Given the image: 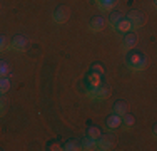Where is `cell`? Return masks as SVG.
Instances as JSON below:
<instances>
[{
    "label": "cell",
    "mask_w": 157,
    "mask_h": 151,
    "mask_svg": "<svg viewBox=\"0 0 157 151\" xmlns=\"http://www.w3.org/2000/svg\"><path fill=\"white\" fill-rule=\"evenodd\" d=\"M127 66L134 71H144L147 67V59L140 54V52H136V54H130L127 57Z\"/></svg>",
    "instance_id": "obj_1"
},
{
    "label": "cell",
    "mask_w": 157,
    "mask_h": 151,
    "mask_svg": "<svg viewBox=\"0 0 157 151\" xmlns=\"http://www.w3.org/2000/svg\"><path fill=\"white\" fill-rule=\"evenodd\" d=\"M109 96H110V86H107V84H102V82H100L97 88H89V97L102 101V99H107Z\"/></svg>",
    "instance_id": "obj_2"
},
{
    "label": "cell",
    "mask_w": 157,
    "mask_h": 151,
    "mask_svg": "<svg viewBox=\"0 0 157 151\" xmlns=\"http://www.w3.org/2000/svg\"><path fill=\"white\" fill-rule=\"evenodd\" d=\"M127 20L130 22V25H132V29H140L142 25H144V14L140 12V10H130L129 14H127Z\"/></svg>",
    "instance_id": "obj_3"
},
{
    "label": "cell",
    "mask_w": 157,
    "mask_h": 151,
    "mask_svg": "<svg viewBox=\"0 0 157 151\" xmlns=\"http://www.w3.org/2000/svg\"><path fill=\"white\" fill-rule=\"evenodd\" d=\"M70 17V9L67 5H60L55 9L54 12V20L57 22V24H63V22H67Z\"/></svg>",
    "instance_id": "obj_4"
},
{
    "label": "cell",
    "mask_w": 157,
    "mask_h": 151,
    "mask_svg": "<svg viewBox=\"0 0 157 151\" xmlns=\"http://www.w3.org/2000/svg\"><path fill=\"white\" fill-rule=\"evenodd\" d=\"M27 45H29V40H27V37H24V35H15L12 39V42H10V47L13 49V51H25L27 49Z\"/></svg>",
    "instance_id": "obj_5"
},
{
    "label": "cell",
    "mask_w": 157,
    "mask_h": 151,
    "mask_svg": "<svg viewBox=\"0 0 157 151\" xmlns=\"http://www.w3.org/2000/svg\"><path fill=\"white\" fill-rule=\"evenodd\" d=\"M104 27H105V20H104L100 15H95V17L90 18V22H89V29L92 30V32H100Z\"/></svg>",
    "instance_id": "obj_6"
},
{
    "label": "cell",
    "mask_w": 157,
    "mask_h": 151,
    "mask_svg": "<svg viewBox=\"0 0 157 151\" xmlns=\"http://www.w3.org/2000/svg\"><path fill=\"white\" fill-rule=\"evenodd\" d=\"M136 44H137V35L132 32H127L124 40H122V47H124L125 51H130V49L136 47Z\"/></svg>",
    "instance_id": "obj_7"
},
{
    "label": "cell",
    "mask_w": 157,
    "mask_h": 151,
    "mask_svg": "<svg viewBox=\"0 0 157 151\" xmlns=\"http://www.w3.org/2000/svg\"><path fill=\"white\" fill-rule=\"evenodd\" d=\"M105 126L109 128V129H117V128L122 126V116L119 114H112L109 118L105 119Z\"/></svg>",
    "instance_id": "obj_8"
},
{
    "label": "cell",
    "mask_w": 157,
    "mask_h": 151,
    "mask_svg": "<svg viewBox=\"0 0 157 151\" xmlns=\"http://www.w3.org/2000/svg\"><path fill=\"white\" fill-rule=\"evenodd\" d=\"M114 29L117 30V32H121V34H127V32H130V30H132V25H130V22L127 20V18L122 17L121 20L114 25Z\"/></svg>",
    "instance_id": "obj_9"
},
{
    "label": "cell",
    "mask_w": 157,
    "mask_h": 151,
    "mask_svg": "<svg viewBox=\"0 0 157 151\" xmlns=\"http://www.w3.org/2000/svg\"><path fill=\"white\" fill-rule=\"evenodd\" d=\"M80 148L82 149H97V143H95V139L85 136V138L80 141Z\"/></svg>",
    "instance_id": "obj_10"
},
{
    "label": "cell",
    "mask_w": 157,
    "mask_h": 151,
    "mask_svg": "<svg viewBox=\"0 0 157 151\" xmlns=\"http://www.w3.org/2000/svg\"><path fill=\"white\" fill-rule=\"evenodd\" d=\"M127 112V103L125 101H117L114 104V114H119V116H124Z\"/></svg>",
    "instance_id": "obj_11"
},
{
    "label": "cell",
    "mask_w": 157,
    "mask_h": 151,
    "mask_svg": "<svg viewBox=\"0 0 157 151\" xmlns=\"http://www.w3.org/2000/svg\"><path fill=\"white\" fill-rule=\"evenodd\" d=\"M65 151H77V149H82L80 148V141H77V139H70V141H67L65 145H63V148Z\"/></svg>",
    "instance_id": "obj_12"
},
{
    "label": "cell",
    "mask_w": 157,
    "mask_h": 151,
    "mask_svg": "<svg viewBox=\"0 0 157 151\" xmlns=\"http://www.w3.org/2000/svg\"><path fill=\"white\" fill-rule=\"evenodd\" d=\"M95 143H97V149H104V151H105V149H110L112 148V143L107 138H104V136H100Z\"/></svg>",
    "instance_id": "obj_13"
},
{
    "label": "cell",
    "mask_w": 157,
    "mask_h": 151,
    "mask_svg": "<svg viewBox=\"0 0 157 151\" xmlns=\"http://www.w3.org/2000/svg\"><path fill=\"white\" fill-rule=\"evenodd\" d=\"M100 10H112V7L115 5V0H95Z\"/></svg>",
    "instance_id": "obj_14"
},
{
    "label": "cell",
    "mask_w": 157,
    "mask_h": 151,
    "mask_svg": "<svg viewBox=\"0 0 157 151\" xmlns=\"http://www.w3.org/2000/svg\"><path fill=\"white\" fill-rule=\"evenodd\" d=\"M87 136L97 141V139H99L100 136H102V133H100V129H99L97 126H89V128H87Z\"/></svg>",
    "instance_id": "obj_15"
},
{
    "label": "cell",
    "mask_w": 157,
    "mask_h": 151,
    "mask_svg": "<svg viewBox=\"0 0 157 151\" xmlns=\"http://www.w3.org/2000/svg\"><path fill=\"white\" fill-rule=\"evenodd\" d=\"M87 79H89V81H87L89 88H97V86L100 84V76L95 74V72H90V76H89Z\"/></svg>",
    "instance_id": "obj_16"
},
{
    "label": "cell",
    "mask_w": 157,
    "mask_h": 151,
    "mask_svg": "<svg viewBox=\"0 0 157 151\" xmlns=\"http://www.w3.org/2000/svg\"><path fill=\"white\" fill-rule=\"evenodd\" d=\"M134 123H136V119H134V116H129L125 112L124 116H122V124H124V128L125 129H129V128H132L134 126Z\"/></svg>",
    "instance_id": "obj_17"
},
{
    "label": "cell",
    "mask_w": 157,
    "mask_h": 151,
    "mask_svg": "<svg viewBox=\"0 0 157 151\" xmlns=\"http://www.w3.org/2000/svg\"><path fill=\"white\" fill-rule=\"evenodd\" d=\"M10 74V67L7 60H0V77H7Z\"/></svg>",
    "instance_id": "obj_18"
},
{
    "label": "cell",
    "mask_w": 157,
    "mask_h": 151,
    "mask_svg": "<svg viewBox=\"0 0 157 151\" xmlns=\"http://www.w3.org/2000/svg\"><path fill=\"white\" fill-rule=\"evenodd\" d=\"M10 89V81L7 77H0V94H5Z\"/></svg>",
    "instance_id": "obj_19"
},
{
    "label": "cell",
    "mask_w": 157,
    "mask_h": 151,
    "mask_svg": "<svg viewBox=\"0 0 157 151\" xmlns=\"http://www.w3.org/2000/svg\"><path fill=\"white\" fill-rule=\"evenodd\" d=\"M121 18H122V15L119 14V12H112V14H110V17H109V24L112 25V27H114V25L117 24V22L121 20Z\"/></svg>",
    "instance_id": "obj_20"
},
{
    "label": "cell",
    "mask_w": 157,
    "mask_h": 151,
    "mask_svg": "<svg viewBox=\"0 0 157 151\" xmlns=\"http://www.w3.org/2000/svg\"><path fill=\"white\" fill-rule=\"evenodd\" d=\"M90 72H95V74L102 76L104 74V69H102V66H100V64H92V66H90Z\"/></svg>",
    "instance_id": "obj_21"
},
{
    "label": "cell",
    "mask_w": 157,
    "mask_h": 151,
    "mask_svg": "<svg viewBox=\"0 0 157 151\" xmlns=\"http://www.w3.org/2000/svg\"><path fill=\"white\" fill-rule=\"evenodd\" d=\"M5 109H7V103H5L3 97H0V116L5 114Z\"/></svg>",
    "instance_id": "obj_22"
},
{
    "label": "cell",
    "mask_w": 157,
    "mask_h": 151,
    "mask_svg": "<svg viewBox=\"0 0 157 151\" xmlns=\"http://www.w3.org/2000/svg\"><path fill=\"white\" fill-rule=\"evenodd\" d=\"M7 45V37L5 35H0V51Z\"/></svg>",
    "instance_id": "obj_23"
},
{
    "label": "cell",
    "mask_w": 157,
    "mask_h": 151,
    "mask_svg": "<svg viewBox=\"0 0 157 151\" xmlns=\"http://www.w3.org/2000/svg\"><path fill=\"white\" fill-rule=\"evenodd\" d=\"M48 149H55V151H57V149H62V148L59 146V143H54V145H48Z\"/></svg>",
    "instance_id": "obj_24"
}]
</instances>
